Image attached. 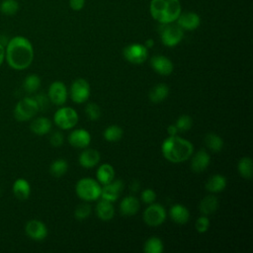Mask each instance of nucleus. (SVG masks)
I'll list each match as a JSON object with an SVG mask.
<instances>
[{"mask_svg": "<svg viewBox=\"0 0 253 253\" xmlns=\"http://www.w3.org/2000/svg\"><path fill=\"white\" fill-rule=\"evenodd\" d=\"M5 56L8 64L17 70L26 69L34 59V48L31 42L22 36L12 38L5 49Z\"/></svg>", "mask_w": 253, "mask_h": 253, "instance_id": "obj_1", "label": "nucleus"}, {"mask_svg": "<svg viewBox=\"0 0 253 253\" xmlns=\"http://www.w3.org/2000/svg\"><path fill=\"white\" fill-rule=\"evenodd\" d=\"M161 151L166 160L172 163H181L192 156L194 146L186 138L178 135H169L163 140Z\"/></svg>", "mask_w": 253, "mask_h": 253, "instance_id": "obj_2", "label": "nucleus"}, {"mask_svg": "<svg viewBox=\"0 0 253 253\" xmlns=\"http://www.w3.org/2000/svg\"><path fill=\"white\" fill-rule=\"evenodd\" d=\"M150 14L160 24L174 23L182 12L180 0H151Z\"/></svg>", "mask_w": 253, "mask_h": 253, "instance_id": "obj_3", "label": "nucleus"}, {"mask_svg": "<svg viewBox=\"0 0 253 253\" xmlns=\"http://www.w3.org/2000/svg\"><path fill=\"white\" fill-rule=\"evenodd\" d=\"M101 189L100 183L92 178H82L75 186L76 195L85 202L98 200L101 196Z\"/></svg>", "mask_w": 253, "mask_h": 253, "instance_id": "obj_4", "label": "nucleus"}, {"mask_svg": "<svg viewBox=\"0 0 253 253\" xmlns=\"http://www.w3.org/2000/svg\"><path fill=\"white\" fill-rule=\"evenodd\" d=\"M38 112L39 108L34 97H25L17 103L14 117L19 122H26L34 118Z\"/></svg>", "mask_w": 253, "mask_h": 253, "instance_id": "obj_5", "label": "nucleus"}, {"mask_svg": "<svg viewBox=\"0 0 253 253\" xmlns=\"http://www.w3.org/2000/svg\"><path fill=\"white\" fill-rule=\"evenodd\" d=\"M160 38L164 45L172 47L177 45L183 39V30L177 24H161Z\"/></svg>", "mask_w": 253, "mask_h": 253, "instance_id": "obj_6", "label": "nucleus"}, {"mask_svg": "<svg viewBox=\"0 0 253 253\" xmlns=\"http://www.w3.org/2000/svg\"><path fill=\"white\" fill-rule=\"evenodd\" d=\"M53 120L55 125L60 128L69 129L77 125L78 114L73 108L62 107L55 112Z\"/></svg>", "mask_w": 253, "mask_h": 253, "instance_id": "obj_7", "label": "nucleus"}, {"mask_svg": "<svg viewBox=\"0 0 253 253\" xmlns=\"http://www.w3.org/2000/svg\"><path fill=\"white\" fill-rule=\"evenodd\" d=\"M166 211L160 204H149L143 212V220L149 226H158L165 221Z\"/></svg>", "mask_w": 253, "mask_h": 253, "instance_id": "obj_8", "label": "nucleus"}, {"mask_svg": "<svg viewBox=\"0 0 253 253\" xmlns=\"http://www.w3.org/2000/svg\"><path fill=\"white\" fill-rule=\"evenodd\" d=\"M124 57L130 63L141 64L147 59L148 48L141 43H130L123 50Z\"/></svg>", "mask_w": 253, "mask_h": 253, "instance_id": "obj_9", "label": "nucleus"}, {"mask_svg": "<svg viewBox=\"0 0 253 253\" xmlns=\"http://www.w3.org/2000/svg\"><path fill=\"white\" fill-rule=\"evenodd\" d=\"M70 96L74 103L82 104L86 102L90 96V85L83 78L75 79L70 87Z\"/></svg>", "mask_w": 253, "mask_h": 253, "instance_id": "obj_10", "label": "nucleus"}, {"mask_svg": "<svg viewBox=\"0 0 253 253\" xmlns=\"http://www.w3.org/2000/svg\"><path fill=\"white\" fill-rule=\"evenodd\" d=\"M47 96L49 101L54 105H63L67 99V89L65 84L61 81L52 82L48 88Z\"/></svg>", "mask_w": 253, "mask_h": 253, "instance_id": "obj_11", "label": "nucleus"}, {"mask_svg": "<svg viewBox=\"0 0 253 253\" xmlns=\"http://www.w3.org/2000/svg\"><path fill=\"white\" fill-rule=\"evenodd\" d=\"M26 234L33 240H43L47 235V228L43 222L38 219H31L25 226Z\"/></svg>", "mask_w": 253, "mask_h": 253, "instance_id": "obj_12", "label": "nucleus"}, {"mask_svg": "<svg viewBox=\"0 0 253 253\" xmlns=\"http://www.w3.org/2000/svg\"><path fill=\"white\" fill-rule=\"evenodd\" d=\"M123 188H124V183L122 180H115V181L113 180L111 183L103 185L101 189L100 198L113 203L118 200V198L120 197L123 191Z\"/></svg>", "mask_w": 253, "mask_h": 253, "instance_id": "obj_13", "label": "nucleus"}, {"mask_svg": "<svg viewBox=\"0 0 253 253\" xmlns=\"http://www.w3.org/2000/svg\"><path fill=\"white\" fill-rule=\"evenodd\" d=\"M175 22L183 31H194L200 26L201 18L195 12H181Z\"/></svg>", "mask_w": 253, "mask_h": 253, "instance_id": "obj_14", "label": "nucleus"}, {"mask_svg": "<svg viewBox=\"0 0 253 253\" xmlns=\"http://www.w3.org/2000/svg\"><path fill=\"white\" fill-rule=\"evenodd\" d=\"M150 65L152 69L163 76L170 75L173 71L174 65L172 61L164 55H154L150 59Z\"/></svg>", "mask_w": 253, "mask_h": 253, "instance_id": "obj_15", "label": "nucleus"}, {"mask_svg": "<svg viewBox=\"0 0 253 253\" xmlns=\"http://www.w3.org/2000/svg\"><path fill=\"white\" fill-rule=\"evenodd\" d=\"M68 142L76 148H86L91 142V135L84 128H76L68 134Z\"/></svg>", "mask_w": 253, "mask_h": 253, "instance_id": "obj_16", "label": "nucleus"}, {"mask_svg": "<svg viewBox=\"0 0 253 253\" xmlns=\"http://www.w3.org/2000/svg\"><path fill=\"white\" fill-rule=\"evenodd\" d=\"M100 158L101 156L98 150L93 148H86L80 153L78 161L83 168L90 169L95 167L99 163Z\"/></svg>", "mask_w": 253, "mask_h": 253, "instance_id": "obj_17", "label": "nucleus"}, {"mask_svg": "<svg viewBox=\"0 0 253 253\" xmlns=\"http://www.w3.org/2000/svg\"><path fill=\"white\" fill-rule=\"evenodd\" d=\"M210 162H211L210 154L206 150L201 149L198 152H196L192 157L191 169L196 173L203 172L208 168V166L210 165Z\"/></svg>", "mask_w": 253, "mask_h": 253, "instance_id": "obj_18", "label": "nucleus"}, {"mask_svg": "<svg viewBox=\"0 0 253 253\" xmlns=\"http://www.w3.org/2000/svg\"><path fill=\"white\" fill-rule=\"evenodd\" d=\"M139 207L140 205L138 200L133 196H128L122 200L120 204V211L123 215L131 216L138 211Z\"/></svg>", "mask_w": 253, "mask_h": 253, "instance_id": "obj_19", "label": "nucleus"}, {"mask_svg": "<svg viewBox=\"0 0 253 253\" xmlns=\"http://www.w3.org/2000/svg\"><path fill=\"white\" fill-rule=\"evenodd\" d=\"M169 215L171 219L178 224H185L190 218V212L188 209L180 204L173 205L169 210Z\"/></svg>", "mask_w": 253, "mask_h": 253, "instance_id": "obj_20", "label": "nucleus"}, {"mask_svg": "<svg viewBox=\"0 0 253 253\" xmlns=\"http://www.w3.org/2000/svg\"><path fill=\"white\" fill-rule=\"evenodd\" d=\"M13 193L18 200H27L31 194V186L29 182L24 178L17 179L13 184Z\"/></svg>", "mask_w": 253, "mask_h": 253, "instance_id": "obj_21", "label": "nucleus"}, {"mask_svg": "<svg viewBox=\"0 0 253 253\" xmlns=\"http://www.w3.org/2000/svg\"><path fill=\"white\" fill-rule=\"evenodd\" d=\"M96 213L100 219L108 221L114 217L115 209L111 202L102 199L96 206Z\"/></svg>", "mask_w": 253, "mask_h": 253, "instance_id": "obj_22", "label": "nucleus"}, {"mask_svg": "<svg viewBox=\"0 0 253 253\" xmlns=\"http://www.w3.org/2000/svg\"><path fill=\"white\" fill-rule=\"evenodd\" d=\"M218 208V200L213 195L206 196L199 205V210L202 214L204 215H210L215 212V211Z\"/></svg>", "mask_w": 253, "mask_h": 253, "instance_id": "obj_23", "label": "nucleus"}, {"mask_svg": "<svg viewBox=\"0 0 253 253\" xmlns=\"http://www.w3.org/2000/svg\"><path fill=\"white\" fill-rule=\"evenodd\" d=\"M207 191L210 193H219L223 191L226 187V179L219 174H215L211 176L205 185Z\"/></svg>", "mask_w": 253, "mask_h": 253, "instance_id": "obj_24", "label": "nucleus"}, {"mask_svg": "<svg viewBox=\"0 0 253 253\" xmlns=\"http://www.w3.org/2000/svg\"><path fill=\"white\" fill-rule=\"evenodd\" d=\"M115 178V170L109 163H103L97 169V180L101 185L111 183Z\"/></svg>", "mask_w": 253, "mask_h": 253, "instance_id": "obj_25", "label": "nucleus"}, {"mask_svg": "<svg viewBox=\"0 0 253 253\" xmlns=\"http://www.w3.org/2000/svg\"><path fill=\"white\" fill-rule=\"evenodd\" d=\"M168 94H169L168 86L164 83H158L150 89L148 97L152 103L157 104L164 101L167 98Z\"/></svg>", "mask_w": 253, "mask_h": 253, "instance_id": "obj_26", "label": "nucleus"}, {"mask_svg": "<svg viewBox=\"0 0 253 253\" xmlns=\"http://www.w3.org/2000/svg\"><path fill=\"white\" fill-rule=\"evenodd\" d=\"M31 130L38 135L46 134L51 128V122L44 117H40L35 119L30 125Z\"/></svg>", "mask_w": 253, "mask_h": 253, "instance_id": "obj_27", "label": "nucleus"}, {"mask_svg": "<svg viewBox=\"0 0 253 253\" xmlns=\"http://www.w3.org/2000/svg\"><path fill=\"white\" fill-rule=\"evenodd\" d=\"M239 174L245 179H251L253 175V163L252 159L248 156L242 157L237 164Z\"/></svg>", "mask_w": 253, "mask_h": 253, "instance_id": "obj_28", "label": "nucleus"}, {"mask_svg": "<svg viewBox=\"0 0 253 253\" xmlns=\"http://www.w3.org/2000/svg\"><path fill=\"white\" fill-rule=\"evenodd\" d=\"M205 142H206V145L209 149H211V151L213 152H218L222 149L223 147V140L222 138L213 133V132H210L206 135L205 137Z\"/></svg>", "mask_w": 253, "mask_h": 253, "instance_id": "obj_29", "label": "nucleus"}, {"mask_svg": "<svg viewBox=\"0 0 253 253\" xmlns=\"http://www.w3.org/2000/svg\"><path fill=\"white\" fill-rule=\"evenodd\" d=\"M143 249H144V252L146 253H162L164 246L160 238L156 236H152L145 241Z\"/></svg>", "mask_w": 253, "mask_h": 253, "instance_id": "obj_30", "label": "nucleus"}, {"mask_svg": "<svg viewBox=\"0 0 253 253\" xmlns=\"http://www.w3.org/2000/svg\"><path fill=\"white\" fill-rule=\"evenodd\" d=\"M68 169V163L64 159H56L49 166V173L53 177H61L63 176Z\"/></svg>", "mask_w": 253, "mask_h": 253, "instance_id": "obj_31", "label": "nucleus"}, {"mask_svg": "<svg viewBox=\"0 0 253 253\" xmlns=\"http://www.w3.org/2000/svg\"><path fill=\"white\" fill-rule=\"evenodd\" d=\"M123 129L120 126H117V125H112V126H109L105 130H104V138L108 141H111V142H115V141H118L122 138L123 136Z\"/></svg>", "mask_w": 253, "mask_h": 253, "instance_id": "obj_32", "label": "nucleus"}, {"mask_svg": "<svg viewBox=\"0 0 253 253\" xmlns=\"http://www.w3.org/2000/svg\"><path fill=\"white\" fill-rule=\"evenodd\" d=\"M41 86V78L37 74H30L28 75L23 83L24 90L27 93H35Z\"/></svg>", "mask_w": 253, "mask_h": 253, "instance_id": "obj_33", "label": "nucleus"}, {"mask_svg": "<svg viewBox=\"0 0 253 253\" xmlns=\"http://www.w3.org/2000/svg\"><path fill=\"white\" fill-rule=\"evenodd\" d=\"M20 6L17 0H3L0 3V12L6 16H13L15 15Z\"/></svg>", "mask_w": 253, "mask_h": 253, "instance_id": "obj_34", "label": "nucleus"}, {"mask_svg": "<svg viewBox=\"0 0 253 253\" xmlns=\"http://www.w3.org/2000/svg\"><path fill=\"white\" fill-rule=\"evenodd\" d=\"M85 114L90 121H97L100 119L102 111L96 103H89L85 107Z\"/></svg>", "mask_w": 253, "mask_h": 253, "instance_id": "obj_35", "label": "nucleus"}, {"mask_svg": "<svg viewBox=\"0 0 253 253\" xmlns=\"http://www.w3.org/2000/svg\"><path fill=\"white\" fill-rule=\"evenodd\" d=\"M192 125H193V121H192V118L188 115H182L180 116L177 121H176V124L175 126H177L178 130L179 131H187L189 129H191L192 127Z\"/></svg>", "mask_w": 253, "mask_h": 253, "instance_id": "obj_36", "label": "nucleus"}, {"mask_svg": "<svg viewBox=\"0 0 253 253\" xmlns=\"http://www.w3.org/2000/svg\"><path fill=\"white\" fill-rule=\"evenodd\" d=\"M91 213V206L87 203L78 205L74 211V216L77 220H84Z\"/></svg>", "mask_w": 253, "mask_h": 253, "instance_id": "obj_37", "label": "nucleus"}, {"mask_svg": "<svg viewBox=\"0 0 253 253\" xmlns=\"http://www.w3.org/2000/svg\"><path fill=\"white\" fill-rule=\"evenodd\" d=\"M209 227H210V219L208 215L202 214L200 217L197 218L195 222V228L199 233H205L206 231H208Z\"/></svg>", "mask_w": 253, "mask_h": 253, "instance_id": "obj_38", "label": "nucleus"}, {"mask_svg": "<svg viewBox=\"0 0 253 253\" xmlns=\"http://www.w3.org/2000/svg\"><path fill=\"white\" fill-rule=\"evenodd\" d=\"M37 105H38V108H39V111H42V112H44L47 108H48V104H49V98L46 94L44 93H40L38 95H36L34 97Z\"/></svg>", "mask_w": 253, "mask_h": 253, "instance_id": "obj_39", "label": "nucleus"}, {"mask_svg": "<svg viewBox=\"0 0 253 253\" xmlns=\"http://www.w3.org/2000/svg\"><path fill=\"white\" fill-rule=\"evenodd\" d=\"M156 199V193L152 189H145L141 193V200L143 203L149 205L154 203Z\"/></svg>", "mask_w": 253, "mask_h": 253, "instance_id": "obj_40", "label": "nucleus"}, {"mask_svg": "<svg viewBox=\"0 0 253 253\" xmlns=\"http://www.w3.org/2000/svg\"><path fill=\"white\" fill-rule=\"evenodd\" d=\"M63 140H64V137H63V135L60 131L52 132L50 137H49V142L54 147L61 146L63 144Z\"/></svg>", "mask_w": 253, "mask_h": 253, "instance_id": "obj_41", "label": "nucleus"}, {"mask_svg": "<svg viewBox=\"0 0 253 253\" xmlns=\"http://www.w3.org/2000/svg\"><path fill=\"white\" fill-rule=\"evenodd\" d=\"M85 5V0H69V6L74 11L81 10Z\"/></svg>", "mask_w": 253, "mask_h": 253, "instance_id": "obj_42", "label": "nucleus"}, {"mask_svg": "<svg viewBox=\"0 0 253 253\" xmlns=\"http://www.w3.org/2000/svg\"><path fill=\"white\" fill-rule=\"evenodd\" d=\"M167 132L169 135H177V133L179 132L177 126L175 125H170L168 127H167Z\"/></svg>", "mask_w": 253, "mask_h": 253, "instance_id": "obj_43", "label": "nucleus"}, {"mask_svg": "<svg viewBox=\"0 0 253 253\" xmlns=\"http://www.w3.org/2000/svg\"><path fill=\"white\" fill-rule=\"evenodd\" d=\"M4 57H5V48H4L3 44L0 43V65H1L2 62H3Z\"/></svg>", "mask_w": 253, "mask_h": 253, "instance_id": "obj_44", "label": "nucleus"}, {"mask_svg": "<svg viewBox=\"0 0 253 253\" xmlns=\"http://www.w3.org/2000/svg\"><path fill=\"white\" fill-rule=\"evenodd\" d=\"M153 45H154V41H153L152 39H148V40H146V42H144V46H145L146 48H151Z\"/></svg>", "mask_w": 253, "mask_h": 253, "instance_id": "obj_45", "label": "nucleus"}, {"mask_svg": "<svg viewBox=\"0 0 253 253\" xmlns=\"http://www.w3.org/2000/svg\"><path fill=\"white\" fill-rule=\"evenodd\" d=\"M0 195H1V189H0Z\"/></svg>", "mask_w": 253, "mask_h": 253, "instance_id": "obj_46", "label": "nucleus"}]
</instances>
